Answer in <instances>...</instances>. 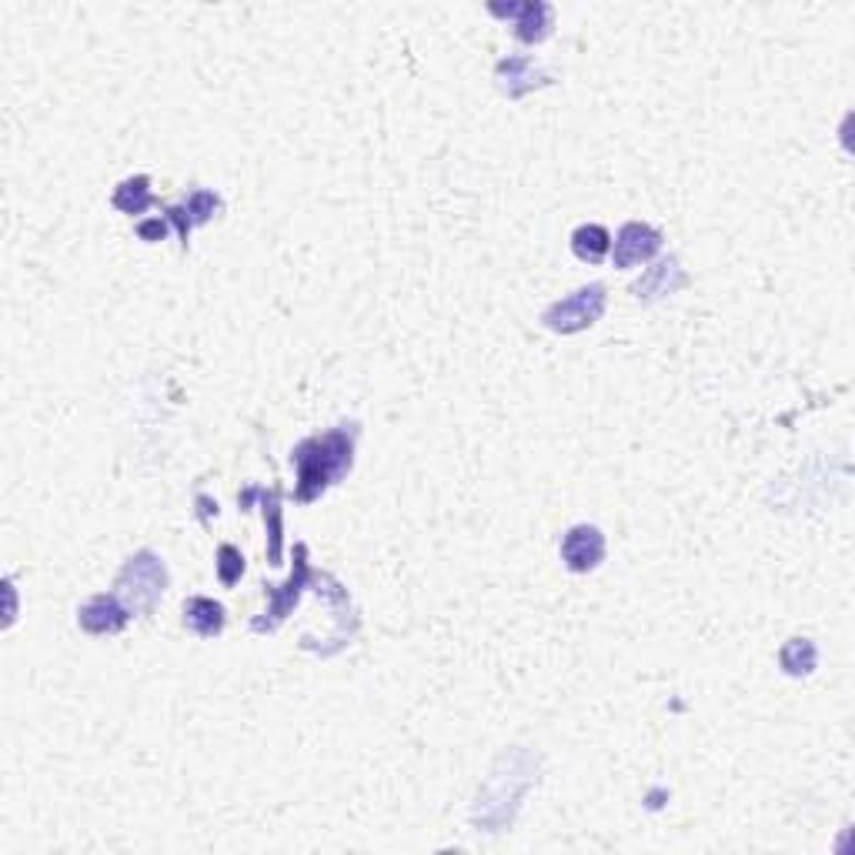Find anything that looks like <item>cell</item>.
<instances>
[{
    "label": "cell",
    "instance_id": "6da1fadb",
    "mask_svg": "<svg viewBox=\"0 0 855 855\" xmlns=\"http://www.w3.org/2000/svg\"><path fill=\"white\" fill-rule=\"evenodd\" d=\"M355 425L332 428L327 435L308 438L291 451V465L298 469V498L314 501L324 488L342 482L355 462Z\"/></svg>",
    "mask_w": 855,
    "mask_h": 855
},
{
    "label": "cell",
    "instance_id": "7a4b0ae2",
    "mask_svg": "<svg viewBox=\"0 0 855 855\" xmlns=\"http://www.w3.org/2000/svg\"><path fill=\"white\" fill-rule=\"evenodd\" d=\"M535 759L529 752H511L501 755L498 765L492 769L485 788L478 793L475 806V825H485V832H501L511 819L515 809L521 806L529 785L535 782Z\"/></svg>",
    "mask_w": 855,
    "mask_h": 855
},
{
    "label": "cell",
    "instance_id": "3957f363",
    "mask_svg": "<svg viewBox=\"0 0 855 855\" xmlns=\"http://www.w3.org/2000/svg\"><path fill=\"white\" fill-rule=\"evenodd\" d=\"M167 571L154 552H138L135 558H127L120 578H117V599L130 609V615H148L158 599L164 596Z\"/></svg>",
    "mask_w": 855,
    "mask_h": 855
},
{
    "label": "cell",
    "instance_id": "277c9868",
    "mask_svg": "<svg viewBox=\"0 0 855 855\" xmlns=\"http://www.w3.org/2000/svg\"><path fill=\"white\" fill-rule=\"evenodd\" d=\"M602 311H605V288L602 285H588V288L555 301L542 314V321H545L548 332H555V335H575V332H585V327L596 324L602 317Z\"/></svg>",
    "mask_w": 855,
    "mask_h": 855
},
{
    "label": "cell",
    "instance_id": "5b68a950",
    "mask_svg": "<svg viewBox=\"0 0 855 855\" xmlns=\"http://www.w3.org/2000/svg\"><path fill=\"white\" fill-rule=\"evenodd\" d=\"M662 247V231H655L651 224L632 221L619 231L615 238V268H635L642 261H651Z\"/></svg>",
    "mask_w": 855,
    "mask_h": 855
},
{
    "label": "cell",
    "instance_id": "8992f818",
    "mask_svg": "<svg viewBox=\"0 0 855 855\" xmlns=\"http://www.w3.org/2000/svg\"><path fill=\"white\" fill-rule=\"evenodd\" d=\"M304 555H308V552L298 548V565H294L291 578H288L285 585H278V588L268 591V599H271V609L265 612L268 619H254V622H251L254 632H271V628H278V625L285 622V615L298 605L301 588H304V578H308V562H304Z\"/></svg>",
    "mask_w": 855,
    "mask_h": 855
},
{
    "label": "cell",
    "instance_id": "52a82bcc",
    "mask_svg": "<svg viewBox=\"0 0 855 855\" xmlns=\"http://www.w3.org/2000/svg\"><path fill=\"white\" fill-rule=\"evenodd\" d=\"M562 558L571 571H591L605 558V535L596 524H575L562 542Z\"/></svg>",
    "mask_w": 855,
    "mask_h": 855
},
{
    "label": "cell",
    "instance_id": "ba28073f",
    "mask_svg": "<svg viewBox=\"0 0 855 855\" xmlns=\"http://www.w3.org/2000/svg\"><path fill=\"white\" fill-rule=\"evenodd\" d=\"M127 619H130V609L117 599V591H111V596H94L78 612L81 628L91 635H114L127 625Z\"/></svg>",
    "mask_w": 855,
    "mask_h": 855
},
{
    "label": "cell",
    "instance_id": "9c48e42d",
    "mask_svg": "<svg viewBox=\"0 0 855 855\" xmlns=\"http://www.w3.org/2000/svg\"><path fill=\"white\" fill-rule=\"evenodd\" d=\"M548 81H552V74L542 71L532 57H508V60L498 63V84L508 97H521V94H529V91H535Z\"/></svg>",
    "mask_w": 855,
    "mask_h": 855
},
{
    "label": "cell",
    "instance_id": "30bf717a",
    "mask_svg": "<svg viewBox=\"0 0 855 855\" xmlns=\"http://www.w3.org/2000/svg\"><path fill=\"white\" fill-rule=\"evenodd\" d=\"M682 285H685V271L679 265V257H662L659 265L645 271V278L638 285H632V294L638 301H655V298H666V294L679 291Z\"/></svg>",
    "mask_w": 855,
    "mask_h": 855
},
{
    "label": "cell",
    "instance_id": "8fae6325",
    "mask_svg": "<svg viewBox=\"0 0 855 855\" xmlns=\"http://www.w3.org/2000/svg\"><path fill=\"white\" fill-rule=\"evenodd\" d=\"M218 211H221V197H218V194H211V190H194L181 208H171V211H167V218L177 224V231H181V238H184V244H187L190 228H194V224H208Z\"/></svg>",
    "mask_w": 855,
    "mask_h": 855
},
{
    "label": "cell",
    "instance_id": "7c38bea8",
    "mask_svg": "<svg viewBox=\"0 0 855 855\" xmlns=\"http://www.w3.org/2000/svg\"><path fill=\"white\" fill-rule=\"evenodd\" d=\"M495 14L515 18V34L524 44H535L548 34V21H552V8L548 4H518V8H492Z\"/></svg>",
    "mask_w": 855,
    "mask_h": 855
},
{
    "label": "cell",
    "instance_id": "4fadbf2b",
    "mask_svg": "<svg viewBox=\"0 0 855 855\" xmlns=\"http://www.w3.org/2000/svg\"><path fill=\"white\" fill-rule=\"evenodd\" d=\"M184 625H187L194 635L215 638V635H221V628H224V609H221L218 602L205 599V596H197V599H190V602L184 605Z\"/></svg>",
    "mask_w": 855,
    "mask_h": 855
},
{
    "label": "cell",
    "instance_id": "5bb4252c",
    "mask_svg": "<svg viewBox=\"0 0 855 855\" xmlns=\"http://www.w3.org/2000/svg\"><path fill=\"white\" fill-rule=\"evenodd\" d=\"M571 251L578 261H588V265H599V261L612 251V234L602 224H581L571 234Z\"/></svg>",
    "mask_w": 855,
    "mask_h": 855
},
{
    "label": "cell",
    "instance_id": "9a60e30c",
    "mask_svg": "<svg viewBox=\"0 0 855 855\" xmlns=\"http://www.w3.org/2000/svg\"><path fill=\"white\" fill-rule=\"evenodd\" d=\"M151 205H154V194H151V181L148 177H130L114 194V208H120L124 215H141Z\"/></svg>",
    "mask_w": 855,
    "mask_h": 855
},
{
    "label": "cell",
    "instance_id": "2e32d148",
    "mask_svg": "<svg viewBox=\"0 0 855 855\" xmlns=\"http://www.w3.org/2000/svg\"><path fill=\"white\" fill-rule=\"evenodd\" d=\"M816 659H819V651L809 638H793L778 655V662L788 675H809L816 669Z\"/></svg>",
    "mask_w": 855,
    "mask_h": 855
},
{
    "label": "cell",
    "instance_id": "e0dca14e",
    "mask_svg": "<svg viewBox=\"0 0 855 855\" xmlns=\"http://www.w3.org/2000/svg\"><path fill=\"white\" fill-rule=\"evenodd\" d=\"M241 571H244V555L234 545H221V552H218V575H221V581L234 585L241 578Z\"/></svg>",
    "mask_w": 855,
    "mask_h": 855
},
{
    "label": "cell",
    "instance_id": "ac0fdd59",
    "mask_svg": "<svg viewBox=\"0 0 855 855\" xmlns=\"http://www.w3.org/2000/svg\"><path fill=\"white\" fill-rule=\"evenodd\" d=\"M265 518H271V552H268V558L278 562V558H281V508H278V492L265 495Z\"/></svg>",
    "mask_w": 855,
    "mask_h": 855
},
{
    "label": "cell",
    "instance_id": "d6986e66",
    "mask_svg": "<svg viewBox=\"0 0 855 855\" xmlns=\"http://www.w3.org/2000/svg\"><path fill=\"white\" fill-rule=\"evenodd\" d=\"M164 231H167L164 221H151V224H141V228H138V234H141L145 241H158V238H164Z\"/></svg>",
    "mask_w": 855,
    "mask_h": 855
}]
</instances>
